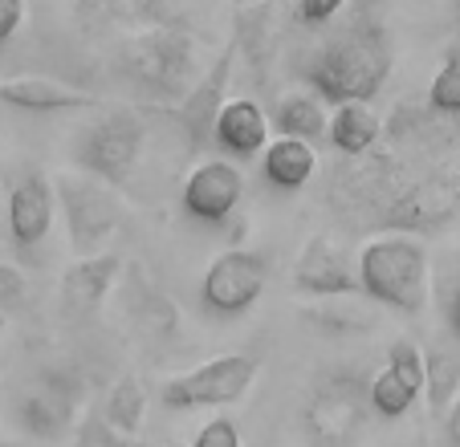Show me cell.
I'll return each mask as SVG.
<instances>
[{
	"label": "cell",
	"mask_w": 460,
	"mask_h": 447,
	"mask_svg": "<svg viewBox=\"0 0 460 447\" xmlns=\"http://www.w3.org/2000/svg\"><path fill=\"white\" fill-rule=\"evenodd\" d=\"M444 318H448V326H452V337L460 342V276H452V281L444 285Z\"/></svg>",
	"instance_id": "34"
},
{
	"label": "cell",
	"mask_w": 460,
	"mask_h": 447,
	"mask_svg": "<svg viewBox=\"0 0 460 447\" xmlns=\"http://www.w3.org/2000/svg\"><path fill=\"white\" fill-rule=\"evenodd\" d=\"M143 146H147V127H143L139 110L114 106V110H98V118L78 130L74 163L86 171V180L119 191L127 188L135 167H139Z\"/></svg>",
	"instance_id": "5"
},
{
	"label": "cell",
	"mask_w": 460,
	"mask_h": 447,
	"mask_svg": "<svg viewBox=\"0 0 460 447\" xmlns=\"http://www.w3.org/2000/svg\"><path fill=\"white\" fill-rule=\"evenodd\" d=\"M424 395H428V411L436 419L448 415V407L460 399V354L432 346L424 354Z\"/></svg>",
	"instance_id": "26"
},
{
	"label": "cell",
	"mask_w": 460,
	"mask_h": 447,
	"mask_svg": "<svg viewBox=\"0 0 460 447\" xmlns=\"http://www.w3.org/2000/svg\"><path fill=\"white\" fill-rule=\"evenodd\" d=\"M391 74V41L375 4H342L339 21L305 61L314 98L334 106L371 102Z\"/></svg>",
	"instance_id": "2"
},
{
	"label": "cell",
	"mask_w": 460,
	"mask_h": 447,
	"mask_svg": "<svg viewBox=\"0 0 460 447\" xmlns=\"http://www.w3.org/2000/svg\"><path fill=\"white\" fill-rule=\"evenodd\" d=\"M74 17L86 25V33H119V41L147 29L188 25V13L180 4H159V0H102V4H78Z\"/></svg>",
	"instance_id": "16"
},
{
	"label": "cell",
	"mask_w": 460,
	"mask_h": 447,
	"mask_svg": "<svg viewBox=\"0 0 460 447\" xmlns=\"http://www.w3.org/2000/svg\"><path fill=\"white\" fill-rule=\"evenodd\" d=\"M21 431L45 443H61L70 439L78 427V390H70V382L58 379V374H45L33 387H25L13 403Z\"/></svg>",
	"instance_id": "11"
},
{
	"label": "cell",
	"mask_w": 460,
	"mask_h": 447,
	"mask_svg": "<svg viewBox=\"0 0 460 447\" xmlns=\"http://www.w3.org/2000/svg\"><path fill=\"white\" fill-rule=\"evenodd\" d=\"M252 382H257V358H249V354H220V358H208L204 366L167 379L159 399H164L167 411L228 407V403H241Z\"/></svg>",
	"instance_id": "8"
},
{
	"label": "cell",
	"mask_w": 460,
	"mask_h": 447,
	"mask_svg": "<svg viewBox=\"0 0 460 447\" xmlns=\"http://www.w3.org/2000/svg\"><path fill=\"white\" fill-rule=\"evenodd\" d=\"M420 395H424V350L411 337H400L387 350V366L367 382V399H371L375 415L400 419L416 407Z\"/></svg>",
	"instance_id": "12"
},
{
	"label": "cell",
	"mask_w": 460,
	"mask_h": 447,
	"mask_svg": "<svg viewBox=\"0 0 460 447\" xmlns=\"http://www.w3.org/2000/svg\"><path fill=\"white\" fill-rule=\"evenodd\" d=\"M29 297V285L25 276H21L17 265H0V321H9L13 313L25 305Z\"/></svg>",
	"instance_id": "30"
},
{
	"label": "cell",
	"mask_w": 460,
	"mask_h": 447,
	"mask_svg": "<svg viewBox=\"0 0 460 447\" xmlns=\"http://www.w3.org/2000/svg\"><path fill=\"white\" fill-rule=\"evenodd\" d=\"M261 171L278 191H302L318 171V151L297 138H270L261 151Z\"/></svg>",
	"instance_id": "21"
},
{
	"label": "cell",
	"mask_w": 460,
	"mask_h": 447,
	"mask_svg": "<svg viewBox=\"0 0 460 447\" xmlns=\"http://www.w3.org/2000/svg\"><path fill=\"white\" fill-rule=\"evenodd\" d=\"M358 293L375 305H387L395 313H420L428 305V285H432V265L428 249L416 236L379 232L363 244L355 260Z\"/></svg>",
	"instance_id": "4"
},
{
	"label": "cell",
	"mask_w": 460,
	"mask_h": 447,
	"mask_svg": "<svg viewBox=\"0 0 460 447\" xmlns=\"http://www.w3.org/2000/svg\"><path fill=\"white\" fill-rule=\"evenodd\" d=\"M114 69L139 90L155 98V110H175L191 86L200 82V57H196V37L188 25H167V29H147L114 49Z\"/></svg>",
	"instance_id": "3"
},
{
	"label": "cell",
	"mask_w": 460,
	"mask_h": 447,
	"mask_svg": "<svg viewBox=\"0 0 460 447\" xmlns=\"http://www.w3.org/2000/svg\"><path fill=\"white\" fill-rule=\"evenodd\" d=\"M444 435H448L452 447H460V399L448 407V415H444Z\"/></svg>",
	"instance_id": "35"
},
{
	"label": "cell",
	"mask_w": 460,
	"mask_h": 447,
	"mask_svg": "<svg viewBox=\"0 0 460 447\" xmlns=\"http://www.w3.org/2000/svg\"><path fill=\"white\" fill-rule=\"evenodd\" d=\"M74 447H135V439L119 435V431L102 419V411H98V403H94L78 419V427H74Z\"/></svg>",
	"instance_id": "29"
},
{
	"label": "cell",
	"mask_w": 460,
	"mask_h": 447,
	"mask_svg": "<svg viewBox=\"0 0 460 447\" xmlns=\"http://www.w3.org/2000/svg\"><path fill=\"white\" fill-rule=\"evenodd\" d=\"M452 17H456V29H460V4H456V9H452Z\"/></svg>",
	"instance_id": "37"
},
{
	"label": "cell",
	"mask_w": 460,
	"mask_h": 447,
	"mask_svg": "<svg viewBox=\"0 0 460 447\" xmlns=\"http://www.w3.org/2000/svg\"><path fill=\"white\" fill-rule=\"evenodd\" d=\"M302 318L310 321L318 334H331V337H355V334H371L379 321L367 305H358L355 297H331V302H318V305H305Z\"/></svg>",
	"instance_id": "25"
},
{
	"label": "cell",
	"mask_w": 460,
	"mask_h": 447,
	"mask_svg": "<svg viewBox=\"0 0 460 447\" xmlns=\"http://www.w3.org/2000/svg\"><path fill=\"white\" fill-rule=\"evenodd\" d=\"M0 106H17L29 114H74V110H102V98L86 94V90L61 86L53 78H0Z\"/></svg>",
	"instance_id": "19"
},
{
	"label": "cell",
	"mask_w": 460,
	"mask_h": 447,
	"mask_svg": "<svg viewBox=\"0 0 460 447\" xmlns=\"http://www.w3.org/2000/svg\"><path fill=\"white\" fill-rule=\"evenodd\" d=\"M233 61H236V49H233V41H225L220 53L212 57V66L200 74V82L191 86V94L175 110H164L183 127L188 151H204L212 143V127H217L220 110L228 102L225 94H228V78H233ZM143 110H155V106H143Z\"/></svg>",
	"instance_id": "10"
},
{
	"label": "cell",
	"mask_w": 460,
	"mask_h": 447,
	"mask_svg": "<svg viewBox=\"0 0 460 447\" xmlns=\"http://www.w3.org/2000/svg\"><path fill=\"white\" fill-rule=\"evenodd\" d=\"M191 447H241V427H236L228 415H220V419L204 423Z\"/></svg>",
	"instance_id": "32"
},
{
	"label": "cell",
	"mask_w": 460,
	"mask_h": 447,
	"mask_svg": "<svg viewBox=\"0 0 460 447\" xmlns=\"http://www.w3.org/2000/svg\"><path fill=\"white\" fill-rule=\"evenodd\" d=\"M98 411H102V419L111 423L119 435L139 443V431H143V423H147V390H143V382L135 379V374H122V379L106 390Z\"/></svg>",
	"instance_id": "24"
},
{
	"label": "cell",
	"mask_w": 460,
	"mask_h": 447,
	"mask_svg": "<svg viewBox=\"0 0 460 447\" xmlns=\"http://www.w3.org/2000/svg\"><path fill=\"white\" fill-rule=\"evenodd\" d=\"M270 273L273 265L265 252L228 249L208 265V273L200 281V297L208 305V313H217V318H241L261 302Z\"/></svg>",
	"instance_id": "9"
},
{
	"label": "cell",
	"mask_w": 460,
	"mask_h": 447,
	"mask_svg": "<svg viewBox=\"0 0 460 447\" xmlns=\"http://www.w3.org/2000/svg\"><path fill=\"white\" fill-rule=\"evenodd\" d=\"M339 204L395 236L444 228L460 215V159H416L387 146L342 175Z\"/></svg>",
	"instance_id": "1"
},
{
	"label": "cell",
	"mask_w": 460,
	"mask_h": 447,
	"mask_svg": "<svg viewBox=\"0 0 460 447\" xmlns=\"http://www.w3.org/2000/svg\"><path fill=\"white\" fill-rule=\"evenodd\" d=\"M270 127L278 130V138H297V143H322L326 138V110L314 94H286L273 106Z\"/></svg>",
	"instance_id": "23"
},
{
	"label": "cell",
	"mask_w": 460,
	"mask_h": 447,
	"mask_svg": "<svg viewBox=\"0 0 460 447\" xmlns=\"http://www.w3.org/2000/svg\"><path fill=\"white\" fill-rule=\"evenodd\" d=\"M326 135H331V143L339 146L342 155L363 159L379 146L383 118L375 114L371 102H347V106H334V118L326 122Z\"/></svg>",
	"instance_id": "22"
},
{
	"label": "cell",
	"mask_w": 460,
	"mask_h": 447,
	"mask_svg": "<svg viewBox=\"0 0 460 447\" xmlns=\"http://www.w3.org/2000/svg\"><path fill=\"white\" fill-rule=\"evenodd\" d=\"M53 220H58V196H53V180L29 171L13 183L9 204H4V232L21 252H33L37 244L49 236Z\"/></svg>",
	"instance_id": "15"
},
{
	"label": "cell",
	"mask_w": 460,
	"mask_h": 447,
	"mask_svg": "<svg viewBox=\"0 0 460 447\" xmlns=\"http://www.w3.org/2000/svg\"><path fill=\"white\" fill-rule=\"evenodd\" d=\"M0 236H4V199H0Z\"/></svg>",
	"instance_id": "36"
},
{
	"label": "cell",
	"mask_w": 460,
	"mask_h": 447,
	"mask_svg": "<svg viewBox=\"0 0 460 447\" xmlns=\"http://www.w3.org/2000/svg\"><path fill=\"white\" fill-rule=\"evenodd\" d=\"M130 313H135V321H139L143 334H151V337H172L175 334V310H172V302L159 297V293L143 289L139 297H130Z\"/></svg>",
	"instance_id": "28"
},
{
	"label": "cell",
	"mask_w": 460,
	"mask_h": 447,
	"mask_svg": "<svg viewBox=\"0 0 460 447\" xmlns=\"http://www.w3.org/2000/svg\"><path fill=\"white\" fill-rule=\"evenodd\" d=\"M342 13V0H305L294 9V21L305 29H331Z\"/></svg>",
	"instance_id": "31"
},
{
	"label": "cell",
	"mask_w": 460,
	"mask_h": 447,
	"mask_svg": "<svg viewBox=\"0 0 460 447\" xmlns=\"http://www.w3.org/2000/svg\"><path fill=\"white\" fill-rule=\"evenodd\" d=\"M428 110L444 114V118H460V41L444 49V61L428 86Z\"/></svg>",
	"instance_id": "27"
},
{
	"label": "cell",
	"mask_w": 460,
	"mask_h": 447,
	"mask_svg": "<svg viewBox=\"0 0 460 447\" xmlns=\"http://www.w3.org/2000/svg\"><path fill=\"white\" fill-rule=\"evenodd\" d=\"M367 423H371V399H367V379H358L355 370L322 374L305 395L302 431L314 447H355Z\"/></svg>",
	"instance_id": "6"
},
{
	"label": "cell",
	"mask_w": 460,
	"mask_h": 447,
	"mask_svg": "<svg viewBox=\"0 0 460 447\" xmlns=\"http://www.w3.org/2000/svg\"><path fill=\"white\" fill-rule=\"evenodd\" d=\"M21 21H25V4H21V0H0V45L13 41Z\"/></svg>",
	"instance_id": "33"
},
{
	"label": "cell",
	"mask_w": 460,
	"mask_h": 447,
	"mask_svg": "<svg viewBox=\"0 0 460 447\" xmlns=\"http://www.w3.org/2000/svg\"><path fill=\"white\" fill-rule=\"evenodd\" d=\"M278 4L261 0V4H236L233 9V49L236 57H244L252 82H270L273 69V53H278Z\"/></svg>",
	"instance_id": "18"
},
{
	"label": "cell",
	"mask_w": 460,
	"mask_h": 447,
	"mask_svg": "<svg viewBox=\"0 0 460 447\" xmlns=\"http://www.w3.org/2000/svg\"><path fill=\"white\" fill-rule=\"evenodd\" d=\"M270 118H265V110H261L252 98H233V102H225V110H220L217 127H212V143L220 146L228 155V163L233 159H257L265 146H270Z\"/></svg>",
	"instance_id": "20"
},
{
	"label": "cell",
	"mask_w": 460,
	"mask_h": 447,
	"mask_svg": "<svg viewBox=\"0 0 460 447\" xmlns=\"http://www.w3.org/2000/svg\"><path fill=\"white\" fill-rule=\"evenodd\" d=\"M183 212L200 224H225L244 199V175L228 159H204L183 180Z\"/></svg>",
	"instance_id": "13"
},
{
	"label": "cell",
	"mask_w": 460,
	"mask_h": 447,
	"mask_svg": "<svg viewBox=\"0 0 460 447\" xmlns=\"http://www.w3.org/2000/svg\"><path fill=\"white\" fill-rule=\"evenodd\" d=\"M294 285L305 297L331 302V297H358V273L355 260L347 257L339 241L331 236H310L294 265Z\"/></svg>",
	"instance_id": "14"
},
{
	"label": "cell",
	"mask_w": 460,
	"mask_h": 447,
	"mask_svg": "<svg viewBox=\"0 0 460 447\" xmlns=\"http://www.w3.org/2000/svg\"><path fill=\"white\" fill-rule=\"evenodd\" d=\"M53 196L66 215V232H70V249L78 260L102 257L106 241L119 232L122 204L111 188L86 180V175H58L53 180Z\"/></svg>",
	"instance_id": "7"
},
{
	"label": "cell",
	"mask_w": 460,
	"mask_h": 447,
	"mask_svg": "<svg viewBox=\"0 0 460 447\" xmlns=\"http://www.w3.org/2000/svg\"><path fill=\"white\" fill-rule=\"evenodd\" d=\"M122 276V257L114 252H102V257L90 260H74L61 276V313L70 321H82L90 313H98L106 305V297L114 293Z\"/></svg>",
	"instance_id": "17"
}]
</instances>
